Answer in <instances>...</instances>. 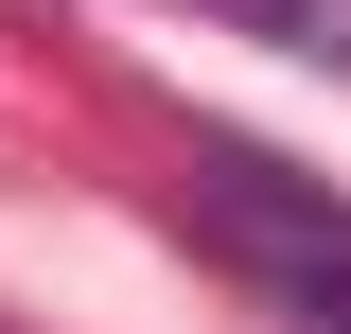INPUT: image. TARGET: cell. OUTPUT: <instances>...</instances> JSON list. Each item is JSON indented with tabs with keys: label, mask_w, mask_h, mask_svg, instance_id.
Segmentation results:
<instances>
[{
	"label": "cell",
	"mask_w": 351,
	"mask_h": 334,
	"mask_svg": "<svg viewBox=\"0 0 351 334\" xmlns=\"http://www.w3.org/2000/svg\"><path fill=\"white\" fill-rule=\"evenodd\" d=\"M193 229L246 264V299L281 334H351V211L334 194H299V176L246 159V141H193Z\"/></svg>",
	"instance_id": "cell-1"
},
{
	"label": "cell",
	"mask_w": 351,
	"mask_h": 334,
	"mask_svg": "<svg viewBox=\"0 0 351 334\" xmlns=\"http://www.w3.org/2000/svg\"><path fill=\"white\" fill-rule=\"evenodd\" d=\"M176 18H211V36H263V53H316V71H351V0H176Z\"/></svg>",
	"instance_id": "cell-2"
}]
</instances>
